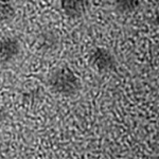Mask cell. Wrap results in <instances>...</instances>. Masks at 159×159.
<instances>
[{
  "label": "cell",
  "mask_w": 159,
  "mask_h": 159,
  "mask_svg": "<svg viewBox=\"0 0 159 159\" xmlns=\"http://www.w3.org/2000/svg\"><path fill=\"white\" fill-rule=\"evenodd\" d=\"M141 0H115V7L123 14L135 12L139 9Z\"/></svg>",
  "instance_id": "cell-6"
},
{
  "label": "cell",
  "mask_w": 159,
  "mask_h": 159,
  "mask_svg": "<svg viewBox=\"0 0 159 159\" xmlns=\"http://www.w3.org/2000/svg\"><path fill=\"white\" fill-rule=\"evenodd\" d=\"M20 53V43L16 37L7 36L0 40V61L10 63Z\"/></svg>",
  "instance_id": "cell-3"
},
{
  "label": "cell",
  "mask_w": 159,
  "mask_h": 159,
  "mask_svg": "<svg viewBox=\"0 0 159 159\" xmlns=\"http://www.w3.org/2000/svg\"><path fill=\"white\" fill-rule=\"evenodd\" d=\"M49 85L56 93L73 96L79 91L81 83L76 74L70 68L61 67L50 75Z\"/></svg>",
  "instance_id": "cell-1"
},
{
  "label": "cell",
  "mask_w": 159,
  "mask_h": 159,
  "mask_svg": "<svg viewBox=\"0 0 159 159\" xmlns=\"http://www.w3.org/2000/svg\"><path fill=\"white\" fill-rule=\"evenodd\" d=\"M7 119V111L4 107L0 106V122H3Z\"/></svg>",
  "instance_id": "cell-8"
},
{
  "label": "cell",
  "mask_w": 159,
  "mask_h": 159,
  "mask_svg": "<svg viewBox=\"0 0 159 159\" xmlns=\"http://www.w3.org/2000/svg\"><path fill=\"white\" fill-rule=\"evenodd\" d=\"M16 15V10L11 0H0V22L11 21Z\"/></svg>",
  "instance_id": "cell-5"
},
{
  "label": "cell",
  "mask_w": 159,
  "mask_h": 159,
  "mask_svg": "<svg viewBox=\"0 0 159 159\" xmlns=\"http://www.w3.org/2000/svg\"><path fill=\"white\" fill-rule=\"evenodd\" d=\"M57 43H58L57 36H56V34H54L53 32H51V31L42 33V35H40L39 45L42 49L52 51V50H54V48L57 46Z\"/></svg>",
  "instance_id": "cell-7"
},
{
  "label": "cell",
  "mask_w": 159,
  "mask_h": 159,
  "mask_svg": "<svg viewBox=\"0 0 159 159\" xmlns=\"http://www.w3.org/2000/svg\"><path fill=\"white\" fill-rule=\"evenodd\" d=\"M88 7V0H61V11L70 18H80L85 15Z\"/></svg>",
  "instance_id": "cell-4"
},
{
  "label": "cell",
  "mask_w": 159,
  "mask_h": 159,
  "mask_svg": "<svg viewBox=\"0 0 159 159\" xmlns=\"http://www.w3.org/2000/svg\"><path fill=\"white\" fill-rule=\"evenodd\" d=\"M89 64L98 72H109L116 68V58L106 48L96 47L89 53Z\"/></svg>",
  "instance_id": "cell-2"
}]
</instances>
